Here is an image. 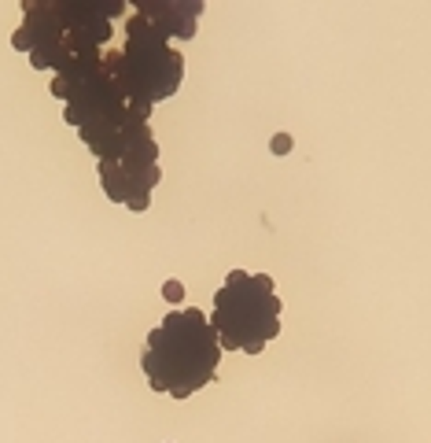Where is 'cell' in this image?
Listing matches in <instances>:
<instances>
[{
	"label": "cell",
	"mask_w": 431,
	"mask_h": 443,
	"mask_svg": "<svg viewBox=\"0 0 431 443\" xmlns=\"http://www.w3.org/2000/svg\"><path fill=\"white\" fill-rule=\"evenodd\" d=\"M218 332L210 318L199 307L170 310L159 326L148 332L144 355H140V370H144L152 392L188 399L199 388L218 381Z\"/></svg>",
	"instance_id": "obj_1"
},
{
	"label": "cell",
	"mask_w": 431,
	"mask_h": 443,
	"mask_svg": "<svg viewBox=\"0 0 431 443\" xmlns=\"http://www.w3.org/2000/svg\"><path fill=\"white\" fill-rule=\"evenodd\" d=\"M129 107L152 115L163 100H170L181 82H185V59L170 41L159 34L144 15L126 19V45H122V67L114 74Z\"/></svg>",
	"instance_id": "obj_2"
},
{
	"label": "cell",
	"mask_w": 431,
	"mask_h": 443,
	"mask_svg": "<svg viewBox=\"0 0 431 443\" xmlns=\"http://www.w3.org/2000/svg\"><path fill=\"white\" fill-rule=\"evenodd\" d=\"M210 326L218 332L221 355H262L265 343L280 332V296L262 288L247 270H229L225 285L214 292Z\"/></svg>",
	"instance_id": "obj_3"
},
{
	"label": "cell",
	"mask_w": 431,
	"mask_h": 443,
	"mask_svg": "<svg viewBox=\"0 0 431 443\" xmlns=\"http://www.w3.org/2000/svg\"><path fill=\"white\" fill-rule=\"evenodd\" d=\"M63 122L74 129H85L92 122H114L126 111V96L118 89L111 74H92L78 85H67V100H63Z\"/></svg>",
	"instance_id": "obj_4"
},
{
	"label": "cell",
	"mask_w": 431,
	"mask_h": 443,
	"mask_svg": "<svg viewBox=\"0 0 431 443\" xmlns=\"http://www.w3.org/2000/svg\"><path fill=\"white\" fill-rule=\"evenodd\" d=\"M133 12L159 26L166 41H192L196 19L203 15V0H133Z\"/></svg>",
	"instance_id": "obj_5"
},
{
	"label": "cell",
	"mask_w": 431,
	"mask_h": 443,
	"mask_svg": "<svg viewBox=\"0 0 431 443\" xmlns=\"http://www.w3.org/2000/svg\"><path fill=\"white\" fill-rule=\"evenodd\" d=\"M56 8V19L67 30H100L107 23H114L118 15H126V0H114V4H100V0H59Z\"/></svg>",
	"instance_id": "obj_6"
},
{
	"label": "cell",
	"mask_w": 431,
	"mask_h": 443,
	"mask_svg": "<svg viewBox=\"0 0 431 443\" xmlns=\"http://www.w3.org/2000/svg\"><path fill=\"white\" fill-rule=\"evenodd\" d=\"M100 67H103V74H118V67H122V48H103V59H100Z\"/></svg>",
	"instance_id": "obj_7"
},
{
	"label": "cell",
	"mask_w": 431,
	"mask_h": 443,
	"mask_svg": "<svg viewBox=\"0 0 431 443\" xmlns=\"http://www.w3.org/2000/svg\"><path fill=\"white\" fill-rule=\"evenodd\" d=\"M163 299H166V303H181V299H185V285H181V281L177 277H170L166 281V285H163Z\"/></svg>",
	"instance_id": "obj_8"
},
{
	"label": "cell",
	"mask_w": 431,
	"mask_h": 443,
	"mask_svg": "<svg viewBox=\"0 0 431 443\" xmlns=\"http://www.w3.org/2000/svg\"><path fill=\"white\" fill-rule=\"evenodd\" d=\"M269 148H273V155H288L295 148V140H292V133H277L273 140H269Z\"/></svg>",
	"instance_id": "obj_9"
}]
</instances>
